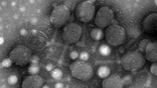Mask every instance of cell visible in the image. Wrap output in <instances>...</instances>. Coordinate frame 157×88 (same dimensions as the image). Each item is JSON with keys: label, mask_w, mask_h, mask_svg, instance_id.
<instances>
[{"label": "cell", "mask_w": 157, "mask_h": 88, "mask_svg": "<svg viewBox=\"0 0 157 88\" xmlns=\"http://www.w3.org/2000/svg\"><path fill=\"white\" fill-rule=\"evenodd\" d=\"M122 66L125 70L135 71L142 68L145 64V58L140 52L131 51L126 53L122 58Z\"/></svg>", "instance_id": "6da1fadb"}, {"label": "cell", "mask_w": 157, "mask_h": 88, "mask_svg": "<svg viewBox=\"0 0 157 88\" xmlns=\"http://www.w3.org/2000/svg\"><path fill=\"white\" fill-rule=\"evenodd\" d=\"M25 43L30 49L40 51L48 46V37L42 31L33 29L25 36Z\"/></svg>", "instance_id": "7a4b0ae2"}, {"label": "cell", "mask_w": 157, "mask_h": 88, "mask_svg": "<svg viewBox=\"0 0 157 88\" xmlns=\"http://www.w3.org/2000/svg\"><path fill=\"white\" fill-rule=\"evenodd\" d=\"M70 69L72 75L78 80L88 81L94 76L93 67L85 61H75Z\"/></svg>", "instance_id": "3957f363"}, {"label": "cell", "mask_w": 157, "mask_h": 88, "mask_svg": "<svg viewBox=\"0 0 157 88\" xmlns=\"http://www.w3.org/2000/svg\"><path fill=\"white\" fill-rule=\"evenodd\" d=\"M105 38L112 46H120L126 40V32L124 28L119 25H110L106 29Z\"/></svg>", "instance_id": "277c9868"}, {"label": "cell", "mask_w": 157, "mask_h": 88, "mask_svg": "<svg viewBox=\"0 0 157 88\" xmlns=\"http://www.w3.org/2000/svg\"><path fill=\"white\" fill-rule=\"evenodd\" d=\"M14 64L18 66H24L30 62L31 59V51L30 48H27L25 46L18 45L14 47L10 52V57Z\"/></svg>", "instance_id": "5b68a950"}, {"label": "cell", "mask_w": 157, "mask_h": 88, "mask_svg": "<svg viewBox=\"0 0 157 88\" xmlns=\"http://www.w3.org/2000/svg\"><path fill=\"white\" fill-rule=\"evenodd\" d=\"M82 34H83V29L82 27L76 22H72L68 24L64 28L62 31V39L68 44H74L78 42Z\"/></svg>", "instance_id": "8992f818"}, {"label": "cell", "mask_w": 157, "mask_h": 88, "mask_svg": "<svg viewBox=\"0 0 157 88\" xmlns=\"http://www.w3.org/2000/svg\"><path fill=\"white\" fill-rule=\"evenodd\" d=\"M94 1H84L78 4L76 8V17L81 22H89L95 15Z\"/></svg>", "instance_id": "52a82bcc"}, {"label": "cell", "mask_w": 157, "mask_h": 88, "mask_svg": "<svg viewBox=\"0 0 157 88\" xmlns=\"http://www.w3.org/2000/svg\"><path fill=\"white\" fill-rule=\"evenodd\" d=\"M70 17V9L65 5H58L55 7L51 15V22L55 27H62L67 23Z\"/></svg>", "instance_id": "ba28073f"}, {"label": "cell", "mask_w": 157, "mask_h": 88, "mask_svg": "<svg viewBox=\"0 0 157 88\" xmlns=\"http://www.w3.org/2000/svg\"><path fill=\"white\" fill-rule=\"evenodd\" d=\"M114 20V12L107 6L101 7L97 12L95 23L99 28H106L111 25L112 21Z\"/></svg>", "instance_id": "9c48e42d"}, {"label": "cell", "mask_w": 157, "mask_h": 88, "mask_svg": "<svg viewBox=\"0 0 157 88\" xmlns=\"http://www.w3.org/2000/svg\"><path fill=\"white\" fill-rule=\"evenodd\" d=\"M43 79L40 76H38L37 74L32 75L30 76H27L25 79L23 80L21 86L22 88H39L42 87L43 85Z\"/></svg>", "instance_id": "30bf717a"}, {"label": "cell", "mask_w": 157, "mask_h": 88, "mask_svg": "<svg viewBox=\"0 0 157 88\" xmlns=\"http://www.w3.org/2000/svg\"><path fill=\"white\" fill-rule=\"evenodd\" d=\"M102 86L104 88H122L123 82H122V78L117 74H113L111 76L106 77L105 80L103 81Z\"/></svg>", "instance_id": "8fae6325"}, {"label": "cell", "mask_w": 157, "mask_h": 88, "mask_svg": "<svg viewBox=\"0 0 157 88\" xmlns=\"http://www.w3.org/2000/svg\"><path fill=\"white\" fill-rule=\"evenodd\" d=\"M143 28L147 33H155L157 30V14L148 15L143 21Z\"/></svg>", "instance_id": "7c38bea8"}, {"label": "cell", "mask_w": 157, "mask_h": 88, "mask_svg": "<svg viewBox=\"0 0 157 88\" xmlns=\"http://www.w3.org/2000/svg\"><path fill=\"white\" fill-rule=\"evenodd\" d=\"M145 58L150 62H156L157 60V43L150 42L146 45Z\"/></svg>", "instance_id": "4fadbf2b"}, {"label": "cell", "mask_w": 157, "mask_h": 88, "mask_svg": "<svg viewBox=\"0 0 157 88\" xmlns=\"http://www.w3.org/2000/svg\"><path fill=\"white\" fill-rule=\"evenodd\" d=\"M146 80L149 81V75L147 74L145 71L141 72V73L137 75L136 81L139 86H146Z\"/></svg>", "instance_id": "5bb4252c"}, {"label": "cell", "mask_w": 157, "mask_h": 88, "mask_svg": "<svg viewBox=\"0 0 157 88\" xmlns=\"http://www.w3.org/2000/svg\"><path fill=\"white\" fill-rule=\"evenodd\" d=\"M91 38L95 41H99L103 38V31L100 29V28H94V29L91 31Z\"/></svg>", "instance_id": "9a60e30c"}, {"label": "cell", "mask_w": 157, "mask_h": 88, "mask_svg": "<svg viewBox=\"0 0 157 88\" xmlns=\"http://www.w3.org/2000/svg\"><path fill=\"white\" fill-rule=\"evenodd\" d=\"M110 73H111V71H110V68L108 66H101L99 69H98V76L100 78H105L108 77Z\"/></svg>", "instance_id": "2e32d148"}, {"label": "cell", "mask_w": 157, "mask_h": 88, "mask_svg": "<svg viewBox=\"0 0 157 88\" xmlns=\"http://www.w3.org/2000/svg\"><path fill=\"white\" fill-rule=\"evenodd\" d=\"M99 53L102 56H109L111 54V48L108 45H101L99 47Z\"/></svg>", "instance_id": "e0dca14e"}, {"label": "cell", "mask_w": 157, "mask_h": 88, "mask_svg": "<svg viewBox=\"0 0 157 88\" xmlns=\"http://www.w3.org/2000/svg\"><path fill=\"white\" fill-rule=\"evenodd\" d=\"M62 75L64 74H62V71L61 70V69H53V70L52 71V77L55 80L62 79Z\"/></svg>", "instance_id": "ac0fdd59"}, {"label": "cell", "mask_w": 157, "mask_h": 88, "mask_svg": "<svg viewBox=\"0 0 157 88\" xmlns=\"http://www.w3.org/2000/svg\"><path fill=\"white\" fill-rule=\"evenodd\" d=\"M6 81H7V83L9 85H15V84H17V82H18V76L15 74H11L7 77Z\"/></svg>", "instance_id": "d6986e66"}, {"label": "cell", "mask_w": 157, "mask_h": 88, "mask_svg": "<svg viewBox=\"0 0 157 88\" xmlns=\"http://www.w3.org/2000/svg\"><path fill=\"white\" fill-rule=\"evenodd\" d=\"M28 73L29 74H38L39 73V71H40V68H39V66L37 65V64H32V65H30L29 66V68H28Z\"/></svg>", "instance_id": "ffe728a7"}, {"label": "cell", "mask_w": 157, "mask_h": 88, "mask_svg": "<svg viewBox=\"0 0 157 88\" xmlns=\"http://www.w3.org/2000/svg\"><path fill=\"white\" fill-rule=\"evenodd\" d=\"M11 65H12V60H11L10 58L3 59L2 62H1V66H2L3 68H9Z\"/></svg>", "instance_id": "44dd1931"}, {"label": "cell", "mask_w": 157, "mask_h": 88, "mask_svg": "<svg viewBox=\"0 0 157 88\" xmlns=\"http://www.w3.org/2000/svg\"><path fill=\"white\" fill-rule=\"evenodd\" d=\"M122 82H123V85H130L132 83V77L130 75H127V76H125L124 78H122Z\"/></svg>", "instance_id": "7402d4cb"}, {"label": "cell", "mask_w": 157, "mask_h": 88, "mask_svg": "<svg viewBox=\"0 0 157 88\" xmlns=\"http://www.w3.org/2000/svg\"><path fill=\"white\" fill-rule=\"evenodd\" d=\"M150 73L152 75H154L156 76L157 75V65H156V62H153V64L151 65V67H150Z\"/></svg>", "instance_id": "603a6c76"}, {"label": "cell", "mask_w": 157, "mask_h": 88, "mask_svg": "<svg viewBox=\"0 0 157 88\" xmlns=\"http://www.w3.org/2000/svg\"><path fill=\"white\" fill-rule=\"evenodd\" d=\"M78 57H80V59L82 61H86V60L89 59V53L84 51V52H82L80 55H78Z\"/></svg>", "instance_id": "cb8c5ba5"}, {"label": "cell", "mask_w": 157, "mask_h": 88, "mask_svg": "<svg viewBox=\"0 0 157 88\" xmlns=\"http://www.w3.org/2000/svg\"><path fill=\"white\" fill-rule=\"evenodd\" d=\"M135 32L139 33V32H138V30H137V28L136 27H135V28H131V29L129 30V35L131 37H138V35H136V34H135Z\"/></svg>", "instance_id": "d4e9b609"}, {"label": "cell", "mask_w": 157, "mask_h": 88, "mask_svg": "<svg viewBox=\"0 0 157 88\" xmlns=\"http://www.w3.org/2000/svg\"><path fill=\"white\" fill-rule=\"evenodd\" d=\"M70 57L71 59H73V60H76L77 58H78V53L77 51H72L70 53Z\"/></svg>", "instance_id": "484cf974"}, {"label": "cell", "mask_w": 157, "mask_h": 88, "mask_svg": "<svg viewBox=\"0 0 157 88\" xmlns=\"http://www.w3.org/2000/svg\"><path fill=\"white\" fill-rule=\"evenodd\" d=\"M38 60H39L38 57H37V56H34L33 58H31V59H30V62H31V63H32V64H36L37 62H38Z\"/></svg>", "instance_id": "4316f807"}, {"label": "cell", "mask_w": 157, "mask_h": 88, "mask_svg": "<svg viewBox=\"0 0 157 88\" xmlns=\"http://www.w3.org/2000/svg\"><path fill=\"white\" fill-rule=\"evenodd\" d=\"M19 33H20V35H22V36H26L27 34H28V32L26 31V29H24V28H22V29H21V30L19 31Z\"/></svg>", "instance_id": "83f0119b"}, {"label": "cell", "mask_w": 157, "mask_h": 88, "mask_svg": "<svg viewBox=\"0 0 157 88\" xmlns=\"http://www.w3.org/2000/svg\"><path fill=\"white\" fill-rule=\"evenodd\" d=\"M146 43H148V41H147V40H143V41H141V42H140V48L143 49L144 47H145Z\"/></svg>", "instance_id": "f1b7e54d"}, {"label": "cell", "mask_w": 157, "mask_h": 88, "mask_svg": "<svg viewBox=\"0 0 157 88\" xmlns=\"http://www.w3.org/2000/svg\"><path fill=\"white\" fill-rule=\"evenodd\" d=\"M65 3H67V5H65V6H67L68 8V7H71V10H72V9H73V6H74V4H73L74 2H70V1H67V2H65Z\"/></svg>", "instance_id": "f546056e"}, {"label": "cell", "mask_w": 157, "mask_h": 88, "mask_svg": "<svg viewBox=\"0 0 157 88\" xmlns=\"http://www.w3.org/2000/svg\"><path fill=\"white\" fill-rule=\"evenodd\" d=\"M52 68H53L52 64H48V65H46V67H45V69L48 71H52Z\"/></svg>", "instance_id": "4dcf8cb0"}, {"label": "cell", "mask_w": 157, "mask_h": 88, "mask_svg": "<svg viewBox=\"0 0 157 88\" xmlns=\"http://www.w3.org/2000/svg\"><path fill=\"white\" fill-rule=\"evenodd\" d=\"M65 85L62 83H56V84H55V88H62Z\"/></svg>", "instance_id": "1f68e13d"}, {"label": "cell", "mask_w": 157, "mask_h": 88, "mask_svg": "<svg viewBox=\"0 0 157 88\" xmlns=\"http://www.w3.org/2000/svg\"><path fill=\"white\" fill-rule=\"evenodd\" d=\"M3 42H4V39H3L2 37H1V39H0V43H1V44H3Z\"/></svg>", "instance_id": "d6a6232c"}]
</instances>
